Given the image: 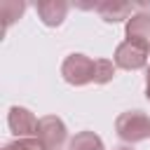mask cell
Segmentation results:
<instances>
[{
  "instance_id": "obj_1",
  "label": "cell",
  "mask_w": 150,
  "mask_h": 150,
  "mask_svg": "<svg viewBox=\"0 0 150 150\" xmlns=\"http://www.w3.org/2000/svg\"><path fill=\"white\" fill-rule=\"evenodd\" d=\"M94 75H96V59H91L87 54L73 52L61 63V77L68 84H73V87L91 84L94 82Z\"/></svg>"
},
{
  "instance_id": "obj_2",
  "label": "cell",
  "mask_w": 150,
  "mask_h": 150,
  "mask_svg": "<svg viewBox=\"0 0 150 150\" xmlns=\"http://www.w3.org/2000/svg\"><path fill=\"white\" fill-rule=\"evenodd\" d=\"M115 131L124 143H141L150 138V117L143 110H124L115 120Z\"/></svg>"
},
{
  "instance_id": "obj_3",
  "label": "cell",
  "mask_w": 150,
  "mask_h": 150,
  "mask_svg": "<svg viewBox=\"0 0 150 150\" xmlns=\"http://www.w3.org/2000/svg\"><path fill=\"white\" fill-rule=\"evenodd\" d=\"M35 138L45 145V150H61L63 143L68 141V129H66L61 117L45 115L38 122V136Z\"/></svg>"
},
{
  "instance_id": "obj_4",
  "label": "cell",
  "mask_w": 150,
  "mask_h": 150,
  "mask_svg": "<svg viewBox=\"0 0 150 150\" xmlns=\"http://www.w3.org/2000/svg\"><path fill=\"white\" fill-rule=\"evenodd\" d=\"M148 59H150V52H145L143 47L124 40L117 45L115 49V56H112V63L122 70H138V68H145L148 66Z\"/></svg>"
},
{
  "instance_id": "obj_5",
  "label": "cell",
  "mask_w": 150,
  "mask_h": 150,
  "mask_svg": "<svg viewBox=\"0 0 150 150\" xmlns=\"http://www.w3.org/2000/svg\"><path fill=\"white\" fill-rule=\"evenodd\" d=\"M38 122L40 120L28 108H21V105H12L9 108L7 124H9V131L16 138H35L38 136Z\"/></svg>"
},
{
  "instance_id": "obj_6",
  "label": "cell",
  "mask_w": 150,
  "mask_h": 150,
  "mask_svg": "<svg viewBox=\"0 0 150 150\" xmlns=\"http://www.w3.org/2000/svg\"><path fill=\"white\" fill-rule=\"evenodd\" d=\"M124 35L129 42L143 47L145 52H150V14L148 12H136L124 28Z\"/></svg>"
},
{
  "instance_id": "obj_7",
  "label": "cell",
  "mask_w": 150,
  "mask_h": 150,
  "mask_svg": "<svg viewBox=\"0 0 150 150\" xmlns=\"http://www.w3.org/2000/svg\"><path fill=\"white\" fill-rule=\"evenodd\" d=\"M68 9H70V5L66 0H40L35 5V12H38L40 21L45 26H49V28L61 26L63 19L68 16Z\"/></svg>"
},
{
  "instance_id": "obj_8",
  "label": "cell",
  "mask_w": 150,
  "mask_h": 150,
  "mask_svg": "<svg viewBox=\"0 0 150 150\" xmlns=\"http://www.w3.org/2000/svg\"><path fill=\"white\" fill-rule=\"evenodd\" d=\"M96 14L105 21V23H117V21H129L136 12L131 2H122V0H101L96 5Z\"/></svg>"
},
{
  "instance_id": "obj_9",
  "label": "cell",
  "mask_w": 150,
  "mask_h": 150,
  "mask_svg": "<svg viewBox=\"0 0 150 150\" xmlns=\"http://www.w3.org/2000/svg\"><path fill=\"white\" fill-rule=\"evenodd\" d=\"M26 12V2H16V0H2L0 2V19H2V33L9 30V26L21 19Z\"/></svg>"
},
{
  "instance_id": "obj_10",
  "label": "cell",
  "mask_w": 150,
  "mask_h": 150,
  "mask_svg": "<svg viewBox=\"0 0 150 150\" xmlns=\"http://www.w3.org/2000/svg\"><path fill=\"white\" fill-rule=\"evenodd\" d=\"M68 150H105V145H103V141H101L98 134H94V131H80V134H75L70 138Z\"/></svg>"
},
{
  "instance_id": "obj_11",
  "label": "cell",
  "mask_w": 150,
  "mask_h": 150,
  "mask_svg": "<svg viewBox=\"0 0 150 150\" xmlns=\"http://www.w3.org/2000/svg\"><path fill=\"white\" fill-rule=\"evenodd\" d=\"M117 66L110 59H96V75H94V84H108L115 77Z\"/></svg>"
},
{
  "instance_id": "obj_12",
  "label": "cell",
  "mask_w": 150,
  "mask_h": 150,
  "mask_svg": "<svg viewBox=\"0 0 150 150\" xmlns=\"http://www.w3.org/2000/svg\"><path fill=\"white\" fill-rule=\"evenodd\" d=\"M2 150H45V145L38 138H14L12 143H7Z\"/></svg>"
},
{
  "instance_id": "obj_13",
  "label": "cell",
  "mask_w": 150,
  "mask_h": 150,
  "mask_svg": "<svg viewBox=\"0 0 150 150\" xmlns=\"http://www.w3.org/2000/svg\"><path fill=\"white\" fill-rule=\"evenodd\" d=\"M145 98L150 101V66H148V73H145Z\"/></svg>"
},
{
  "instance_id": "obj_14",
  "label": "cell",
  "mask_w": 150,
  "mask_h": 150,
  "mask_svg": "<svg viewBox=\"0 0 150 150\" xmlns=\"http://www.w3.org/2000/svg\"><path fill=\"white\" fill-rule=\"evenodd\" d=\"M115 150H134L131 145H120V148H115Z\"/></svg>"
}]
</instances>
